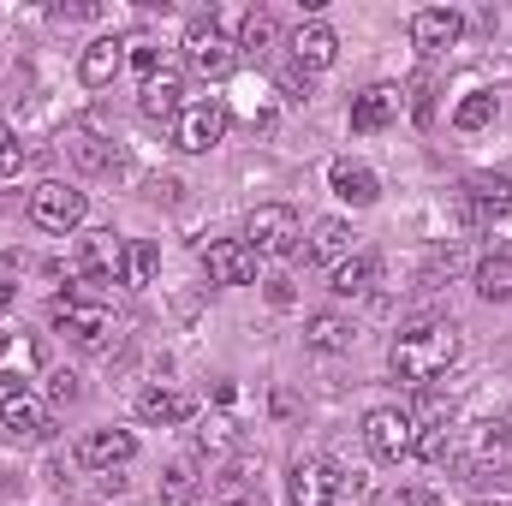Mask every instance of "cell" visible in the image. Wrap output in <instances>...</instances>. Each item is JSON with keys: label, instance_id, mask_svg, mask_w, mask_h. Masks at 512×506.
<instances>
[{"label": "cell", "instance_id": "obj_1", "mask_svg": "<svg viewBox=\"0 0 512 506\" xmlns=\"http://www.w3.org/2000/svg\"><path fill=\"white\" fill-rule=\"evenodd\" d=\"M459 352H465L459 322H447V316H423V322L399 328V340L387 346V370L405 381V387H429L435 376H447V370L459 364Z\"/></svg>", "mask_w": 512, "mask_h": 506}, {"label": "cell", "instance_id": "obj_2", "mask_svg": "<svg viewBox=\"0 0 512 506\" xmlns=\"http://www.w3.org/2000/svg\"><path fill=\"white\" fill-rule=\"evenodd\" d=\"M48 316H54V328L72 340V346H108V334H114V310L84 286V292H66V298H54L48 304Z\"/></svg>", "mask_w": 512, "mask_h": 506}, {"label": "cell", "instance_id": "obj_3", "mask_svg": "<svg viewBox=\"0 0 512 506\" xmlns=\"http://www.w3.org/2000/svg\"><path fill=\"white\" fill-rule=\"evenodd\" d=\"M507 203H512L507 173H471V179L459 185V197H453V215H459L465 233H489V227L507 215Z\"/></svg>", "mask_w": 512, "mask_h": 506}, {"label": "cell", "instance_id": "obj_4", "mask_svg": "<svg viewBox=\"0 0 512 506\" xmlns=\"http://www.w3.org/2000/svg\"><path fill=\"white\" fill-rule=\"evenodd\" d=\"M227 131H233V108L215 102V96H203V102H185V114L173 120V143L185 155H209Z\"/></svg>", "mask_w": 512, "mask_h": 506}, {"label": "cell", "instance_id": "obj_5", "mask_svg": "<svg viewBox=\"0 0 512 506\" xmlns=\"http://www.w3.org/2000/svg\"><path fill=\"white\" fill-rule=\"evenodd\" d=\"M30 221H36L42 233H72V227L84 221V191L66 185V179H42V185L30 191Z\"/></svg>", "mask_w": 512, "mask_h": 506}, {"label": "cell", "instance_id": "obj_6", "mask_svg": "<svg viewBox=\"0 0 512 506\" xmlns=\"http://www.w3.org/2000/svg\"><path fill=\"white\" fill-rule=\"evenodd\" d=\"M298 239H304V227H298V215L286 203H262L251 221H245V245L256 256H292Z\"/></svg>", "mask_w": 512, "mask_h": 506}, {"label": "cell", "instance_id": "obj_7", "mask_svg": "<svg viewBox=\"0 0 512 506\" xmlns=\"http://www.w3.org/2000/svg\"><path fill=\"white\" fill-rule=\"evenodd\" d=\"M512 429L507 423H465V429H453V465L459 471H489V465H501V453H507Z\"/></svg>", "mask_w": 512, "mask_h": 506}, {"label": "cell", "instance_id": "obj_8", "mask_svg": "<svg viewBox=\"0 0 512 506\" xmlns=\"http://www.w3.org/2000/svg\"><path fill=\"white\" fill-rule=\"evenodd\" d=\"M185 60H191L197 78L221 84V78H233V66H239V42H227L215 24H191V36H185Z\"/></svg>", "mask_w": 512, "mask_h": 506}, {"label": "cell", "instance_id": "obj_9", "mask_svg": "<svg viewBox=\"0 0 512 506\" xmlns=\"http://www.w3.org/2000/svg\"><path fill=\"white\" fill-rule=\"evenodd\" d=\"M364 447H370L376 459H387V465H399V459H411V447H417V423H411L405 411L382 405V411L364 417Z\"/></svg>", "mask_w": 512, "mask_h": 506}, {"label": "cell", "instance_id": "obj_10", "mask_svg": "<svg viewBox=\"0 0 512 506\" xmlns=\"http://www.w3.org/2000/svg\"><path fill=\"white\" fill-rule=\"evenodd\" d=\"M286 501L292 506H334L340 501V471L328 459H298L286 477Z\"/></svg>", "mask_w": 512, "mask_h": 506}, {"label": "cell", "instance_id": "obj_11", "mask_svg": "<svg viewBox=\"0 0 512 506\" xmlns=\"http://www.w3.org/2000/svg\"><path fill=\"white\" fill-rule=\"evenodd\" d=\"M137 114H143L149 126H173V120L185 114V90H179V72H173V66H161V72L143 78V90H137Z\"/></svg>", "mask_w": 512, "mask_h": 506}, {"label": "cell", "instance_id": "obj_12", "mask_svg": "<svg viewBox=\"0 0 512 506\" xmlns=\"http://www.w3.org/2000/svg\"><path fill=\"white\" fill-rule=\"evenodd\" d=\"M352 239H358V233H352V221L328 215V221H316V227H310V239H304L298 251H304V262H316V268H328V274H334V268H340L346 256L358 251Z\"/></svg>", "mask_w": 512, "mask_h": 506}, {"label": "cell", "instance_id": "obj_13", "mask_svg": "<svg viewBox=\"0 0 512 506\" xmlns=\"http://www.w3.org/2000/svg\"><path fill=\"white\" fill-rule=\"evenodd\" d=\"M459 36H465V18H459L453 6H423V12L411 18V42H417L423 54H447V48H459Z\"/></svg>", "mask_w": 512, "mask_h": 506}, {"label": "cell", "instance_id": "obj_14", "mask_svg": "<svg viewBox=\"0 0 512 506\" xmlns=\"http://www.w3.org/2000/svg\"><path fill=\"white\" fill-rule=\"evenodd\" d=\"M78 459L90 465V471H120L137 459V435L131 429H90L84 441H78Z\"/></svg>", "mask_w": 512, "mask_h": 506}, {"label": "cell", "instance_id": "obj_15", "mask_svg": "<svg viewBox=\"0 0 512 506\" xmlns=\"http://www.w3.org/2000/svg\"><path fill=\"white\" fill-rule=\"evenodd\" d=\"M203 268H209L215 286H251L256 280V251L245 245V239H221V245L203 251Z\"/></svg>", "mask_w": 512, "mask_h": 506}, {"label": "cell", "instance_id": "obj_16", "mask_svg": "<svg viewBox=\"0 0 512 506\" xmlns=\"http://www.w3.org/2000/svg\"><path fill=\"white\" fill-rule=\"evenodd\" d=\"M0 423H6V435L36 441V435H48V405H42L30 387H6V393H0Z\"/></svg>", "mask_w": 512, "mask_h": 506}, {"label": "cell", "instance_id": "obj_17", "mask_svg": "<svg viewBox=\"0 0 512 506\" xmlns=\"http://www.w3.org/2000/svg\"><path fill=\"white\" fill-rule=\"evenodd\" d=\"M340 60V36L328 30V24H298V36H292V66L298 72H328Z\"/></svg>", "mask_w": 512, "mask_h": 506}, {"label": "cell", "instance_id": "obj_18", "mask_svg": "<svg viewBox=\"0 0 512 506\" xmlns=\"http://www.w3.org/2000/svg\"><path fill=\"white\" fill-rule=\"evenodd\" d=\"M328 185H334V197L352 203V209H370V203L382 197V179H376L364 161H334V167H328Z\"/></svg>", "mask_w": 512, "mask_h": 506}, {"label": "cell", "instance_id": "obj_19", "mask_svg": "<svg viewBox=\"0 0 512 506\" xmlns=\"http://www.w3.org/2000/svg\"><path fill=\"white\" fill-rule=\"evenodd\" d=\"M399 120V90L393 84H370V90H358L352 96V131H382V126H393Z\"/></svg>", "mask_w": 512, "mask_h": 506}, {"label": "cell", "instance_id": "obj_20", "mask_svg": "<svg viewBox=\"0 0 512 506\" xmlns=\"http://www.w3.org/2000/svg\"><path fill=\"white\" fill-rule=\"evenodd\" d=\"M120 262H126V239L120 233H90L78 245V274H90V280H120Z\"/></svg>", "mask_w": 512, "mask_h": 506}, {"label": "cell", "instance_id": "obj_21", "mask_svg": "<svg viewBox=\"0 0 512 506\" xmlns=\"http://www.w3.org/2000/svg\"><path fill=\"white\" fill-rule=\"evenodd\" d=\"M120 66H126V42H120V36H96V42L84 48V60H78V78H84L90 90H102V84L120 78Z\"/></svg>", "mask_w": 512, "mask_h": 506}, {"label": "cell", "instance_id": "obj_22", "mask_svg": "<svg viewBox=\"0 0 512 506\" xmlns=\"http://www.w3.org/2000/svg\"><path fill=\"white\" fill-rule=\"evenodd\" d=\"M376 280H382V256L376 251H352L334 268V292L340 298H364V292H376Z\"/></svg>", "mask_w": 512, "mask_h": 506}, {"label": "cell", "instance_id": "obj_23", "mask_svg": "<svg viewBox=\"0 0 512 506\" xmlns=\"http://www.w3.org/2000/svg\"><path fill=\"white\" fill-rule=\"evenodd\" d=\"M197 405L185 399V393H173V387H149V393H137V417L143 423H155V429H173V423H185Z\"/></svg>", "mask_w": 512, "mask_h": 506}, {"label": "cell", "instance_id": "obj_24", "mask_svg": "<svg viewBox=\"0 0 512 506\" xmlns=\"http://www.w3.org/2000/svg\"><path fill=\"white\" fill-rule=\"evenodd\" d=\"M42 370V346L36 334H0V381H24Z\"/></svg>", "mask_w": 512, "mask_h": 506}, {"label": "cell", "instance_id": "obj_25", "mask_svg": "<svg viewBox=\"0 0 512 506\" xmlns=\"http://www.w3.org/2000/svg\"><path fill=\"white\" fill-rule=\"evenodd\" d=\"M203 501V471H197V459H173L167 471H161V506H197Z\"/></svg>", "mask_w": 512, "mask_h": 506}, {"label": "cell", "instance_id": "obj_26", "mask_svg": "<svg viewBox=\"0 0 512 506\" xmlns=\"http://www.w3.org/2000/svg\"><path fill=\"white\" fill-rule=\"evenodd\" d=\"M477 292L489 304H507L512 298V245H495V251L477 262Z\"/></svg>", "mask_w": 512, "mask_h": 506}, {"label": "cell", "instance_id": "obj_27", "mask_svg": "<svg viewBox=\"0 0 512 506\" xmlns=\"http://www.w3.org/2000/svg\"><path fill=\"white\" fill-rule=\"evenodd\" d=\"M304 340H310L316 352H346V346H352V322L334 316V310H322V316L304 322Z\"/></svg>", "mask_w": 512, "mask_h": 506}, {"label": "cell", "instance_id": "obj_28", "mask_svg": "<svg viewBox=\"0 0 512 506\" xmlns=\"http://www.w3.org/2000/svg\"><path fill=\"white\" fill-rule=\"evenodd\" d=\"M161 268V251L149 239H126V262H120V286H149Z\"/></svg>", "mask_w": 512, "mask_h": 506}, {"label": "cell", "instance_id": "obj_29", "mask_svg": "<svg viewBox=\"0 0 512 506\" xmlns=\"http://www.w3.org/2000/svg\"><path fill=\"white\" fill-rule=\"evenodd\" d=\"M274 36H280V24H274V12H245V24H239V54H268L274 48Z\"/></svg>", "mask_w": 512, "mask_h": 506}, {"label": "cell", "instance_id": "obj_30", "mask_svg": "<svg viewBox=\"0 0 512 506\" xmlns=\"http://www.w3.org/2000/svg\"><path fill=\"white\" fill-rule=\"evenodd\" d=\"M495 114H501V102H495V90H471V96L459 102V114H453V126H459V131H483V126H495Z\"/></svg>", "mask_w": 512, "mask_h": 506}, {"label": "cell", "instance_id": "obj_31", "mask_svg": "<svg viewBox=\"0 0 512 506\" xmlns=\"http://www.w3.org/2000/svg\"><path fill=\"white\" fill-rule=\"evenodd\" d=\"M411 459H423V465H453V429H447V423H435V429H417V447H411Z\"/></svg>", "mask_w": 512, "mask_h": 506}, {"label": "cell", "instance_id": "obj_32", "mask_svg": "<svg viewBox=\"0 0 512 506\" xmlns=\"http://www.w3.org/2000/svg\"><path fill=\"white\" fill-rule=\"evenodd\" d=\"M18 173H24V143H12V137L0 131V185L18 179Z\"/></svg>", "mask_w": 512, "mask_h": 506}, {"label": "cell", "instance_id": "obj_33", "mask_svg": "<svg viewBox=\"0 0 512 506\" xmlns=\"http://www.w3.org/2000/svg\"><path fill=\"white\" fill-rule=\"evenodd\" d=\"M48 399H54V405H72V399H78V376H72V370H54V381H48Z\"/></svg>", "mask_w": 512, "mask_h": 506}, {"label": "cell", "instance_id": "obj_34", "mask_svg": "<svg viewBox=\"0 0 512 506\" xmlns=\"http://www.w3.org/2000/svg\"><path fill=\"white\" fill-rule=\"evenodd\" d=\"M471 506H512V483H507V477L483 483V489H477V501H471Z\"/></svg>", "mask_w": 512, "mask_h": 506}, {"label": "cell", "instance_id": "obj_35", "mask_svg": "<svg viewBox=\"0 0 512 506\" xmlns=\"http://www.w3.org/2000/svg\"><path fill=\"white\" fill-rule=\"evenodd\" d=\"M126 60L137 66V72H143V78H149V72H161V48H149V42H137Z\"/></svg>", "mask_w": 512, "mask_h": 506}, {"label": "cell", "instance_id": "obj_36", "mask_svg": "<svg viewBox=\"0 0 512 506\" xmlns=\"http://www.w3.org/2000/svg\"><path fill=\"white\" fill-rule=\"evenodd\" d=\"M72 155H78L84 167H108V155L96 149V137H72Z\"/></svg>", "mask_w": 512, "mask_h": 506}, {"label": "cell", "instance_id": "obj_37", "mask_svg": "<svg viewBox=\"0 0 512 506\" xmlns=\"http://www.w3.org/2000/svg\"><path fill=\"white\" fill-rule=\"evenodd\" d=\"M280 90H286V96H310V72L286 66V72H280Z\"/></svg>", "mask_w": 512, "mask_h": 506}, {"label": "cell", "instance_id": "obj_38", "mask_svg": "<svg viewBox=\"0 0 512 506\" xmlns=\"http://www.w3.org/2000/svg\"><path fill=\"white\" fill-rule=\"evenodd\" d=\"M411 114L429 126V114H435V108H429V78H417V84H411Z\"/></svg>", "mask_w": 512, "mask_h": 506}, {"label": "cell", "instance_id": "obj_39", "mask_svg": "<svg viewBox=\"0 0 512 506\" xmlns=\"http://www.w3.org/2000/svg\"><path fill=\"white\" fill-rule=\"evenodd\" d=\"M459 268V251L447 245V251H429V274H453Z\"/></svg>", "mask_w": 512, "mask_h": 506}, {"label": "cell", "instance_id": "obj_40", "mask_svg": "<svg viewBox=\"0 0 512 506\" xmlns=\"http://www.w3.org/2000/svg\"><path fill=\"white\" fill-rule=\"evenodd\" d=\"M399 506H441L435 489H399Z\"/></svg>", "mask_w": 512, "mask_h": 506}, {"label": "cell", "instance_id": "obj_41", "mask_svg": "<svg viewBox=\"0 0 512 506\" xmlns=\"http://www.w3.org/2000/svg\"><path fill=\"white\" fill-rule=\"evenodd\" d=\"M268 304L286 310V304H292V280H268Z\"/></svg>", "mask_w": 512, "mask_h": 506}, {"label": "cell", "instance_id": "obj_42", "mask_svg": "<svg viewBox=\"0 0 512 506\" xmlns=\"http://www.w3.org/2000/svg\"><path fill=\"white\" fill-rule=\"evenodd\" d=\"M221 506H262V495H227Z\"/></svg>", "mask_w": 512, "mask_h": 506}, {"label": "cell", "instance_id": "obj_43", "mask_svg": "<svg viewBox=\"0 0 512 506\" xmlns=\"http://www.w3.org/2000/svg\"><path fill=\"white\" fill-rule=\"evenodd\" d=\"M6 310H12V286L0 280V316H6Z\"/></svg>", "mask_w": 512, "mask_h": 506}]
</instances>
